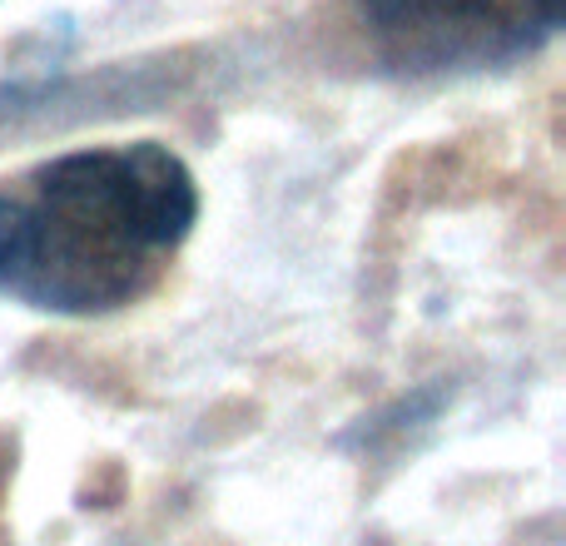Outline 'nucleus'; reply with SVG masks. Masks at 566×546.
Wrapping results in <instances>:
<instances>
[{
  "instance_id": "obj_1",
  "label": "nucleus",
  "mask_w": 566,
  "mask_h": 546,
  "mask_svg": "<svg viewBox=\"0 0 566 546\" xmlns=\"http://www.w3.org/2000/svg\"><path fill=\"white\" fill-rule=\"evenodd\" d=\"M0 298L60 318L135 303L199 219V185L169 145H90L55 155L10 195Z\"/></svg>"
},
{
  "instance_id": "obj_3",
  "label": "nucleus",
  "mask_w": 566,
  "mask_h": 546,
  "mask_svg": "<svg viewBox=\"0 0 566 546\" xmlns=\"http://www.w3.org/2000/svg\"><path fill=\"white\" fill-rule=\"evenodd\" d=\"M10 195H0V279H6V259H10Z\"/></svg>"
},
{
  "instance_id": "obj_2",
  "label": "nucleus",
  "mask_w": 566,
  "mask_h": 546,
  "mask_svg": "<svg viewBox=\"0 0 566 546\" xmlns=\"http://www.w3.org/2000/svg\"><path fill=\"white\" fill-rule=\"evenodd\" d=\"M378 55L408 75L492 70L562 35L566 0H358Z\"/></svg>"
}]
</instances>
